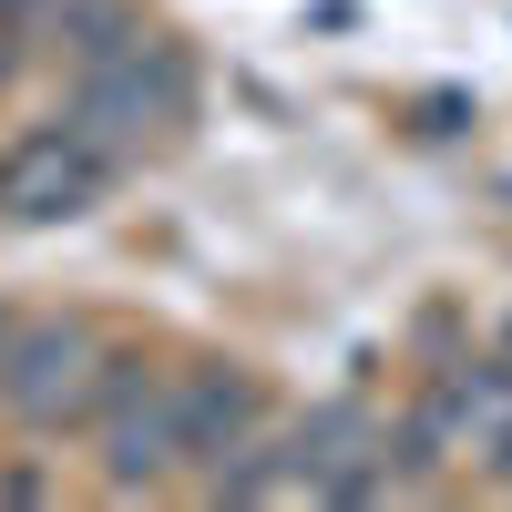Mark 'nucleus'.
<instances>
[{
    "instance_id": "1",
    "label": "nucleus",
    "mask_w": 512,
    "mask_h": 512,
    "mask_svg": "<svg viewBox=\"0 0 512 512\" xmlns=\"http://www.w3.org/2000/svg\"><path fill=\"white\" fill-rule=\"evenodd\" d=\"M82 390H93V349H82L72 328H41V338H21V349L0 359V400L21 420H62Z\"/></svg>"
}]
</instances>
